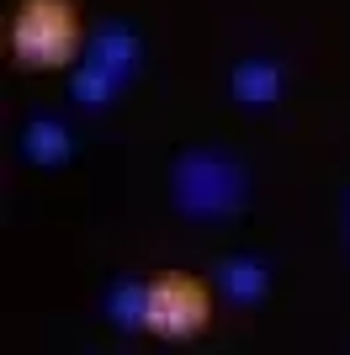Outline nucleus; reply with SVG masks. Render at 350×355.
Here are the masks:
<instances>
[{"label":"nucleus","mask_w":350,"mask_h":355,"mask_svg":"<svg viewBox=\"0 0 350 355\" xmlns=\"http://www.w3.org/2000/svg\"><path fill=\"white\" fill-rule=\"evenodd\" d=\"M249 202V170L228 148H181L170 164V207L191 223H228Z\"/></svg>","instance_id":"1"},{"label":"nucleus","mask_w":350,"mask_h":355,"mask_svg":"<svg viewBox=\"0 0 350 355\" xmlns=\"http://www.w3.org/2000/svg\"><path fill=\"white\" fill-rule=\"evenodd\" d=\"M85 21L74 0H16L11 21H6V53L16 69H74L85 53Z\"/></svg>","instance_id":"2"},{"label":"nucleus","mask_w":350,"mask_h":355,"mask_svg":"<svg viewBox=\"0 0 350 355\" xmlns=\"http://www.w3.org/2000/svg\"><path fill=\"white\" fill-rule=\"evenodd\" d=\"M212 292L218 286H207L191 270H160V276H149L144 334H154V340H197L212 324Z\"/></svg>","instance_id":"3"},{"label":"nucleus","mask_w":350,"mask_h":355,"mask_svg":"<svg viewBox=\"0 0 350 355\" xmlns=\"http://www.w3.org/2000/svg\"><path fill=\"white\" fill-rule=\"evenodd\" d=\"M80 59L106 69L112 80H122V85H133V74L144 69V43H138V32H133L128 21H101V27L85 37V53H80Z\"/></svg>","instance_id":"4"},{"label":"nucleus","mask_w":350,"mask_h":355,"mask_svg":"<svg viewBox=\"0 0 350 355\" xmlns=\"http://www.w3.org/2000/svg\"><path fill=\"white\" fill-rule=\"evenodd\" d=\"M228 96L249 112H265L287 96V64L281 59H265V53H249L228 69Z\"/></svg>","instance_id":"5"},{"label":"nucleus","mask_w":350,"mask_h":355,"mask_svg":"<svg viewBox=\"0 0 350 355\" xmlns=\"http://www.w3.org/2000/svg\"><path fill=\"white\" fill-rule=\"evenodd\" d=\"M271 266H265L260 254H228L218 270H212V286L228 297L233 308H260L265 292H271Z\"/></svg>","instance_id":"6"},{"label":"nucleus","mask_w":350,"mask_h":355,"mask_svg":"<svg viewBox=\"0 0 350 355\" xmlns=\"http://www.w3.org/2000/svg\"><path fill=\"white\" fill-rule=\"evenodd\" d=\"M22 154H27V164H38V170H64V164L74 159L69 122L48 117V112L27 117V128H22Z\"/></svg>","instance_id":"7"},{"label":"nucleus","mask_w":350,"mask_h":355,"mask_svg":"<svg viewBox=\"0 0 350 355\" xmlns=\"http://www.w3.org/2000/svg\"><path fill=\"white\" fill-rule=\"evenodd\" d=\"M64 90H69V101L80 106V112H106V106H117L122 101V80H112L106 69H96V64H74L69 69V80H64Z\"/></svg>","instance_id":"8"},{"label":"nucleus","mask_w":350,"mask_h":355,"mask_svg":"<svg viewBox=\"0 0 350 355\" xmlns=\"http://www.w3.org/2000/svg\"><path fill=\"white\" fill-rule=\"evenodd\" d=\"M106 318H112L122 334H144V318H149V282H138V276L112 282V286H106Z\"/></svg>","instance_id":"9"},{"label":"nucleus","mask_w":350,"mask_h":355,"mask_svg":"<svg viewBox=\"0 0 350 355\" xmlns=\"http://www.w3.org/2000/svg\"><path fill=\"white\" fill-rule=\"evenodd\" d=\"M340 239H345V250H350V186H345V202H340Z\"/></svg>","instance_id":"10"}]
</instances>
